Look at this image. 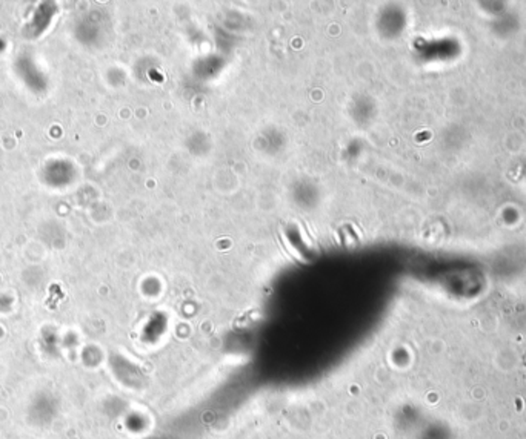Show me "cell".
Listing matches in <instances>:
<instances>
[{"instance_id": "obj_1", "label": "cell", "mask_w": 526, "mask_h": 439, "mask_svg": "<svg viewBox=\"0 0 526 439\" xmlns=\"http://www.w3.org/2000/svg\"><path fill=\"white\" fill-rule=\"evenodd\" d=\"M523 365L526 367V353H524V358H523Z\"/></svg>"}]
</instances>
